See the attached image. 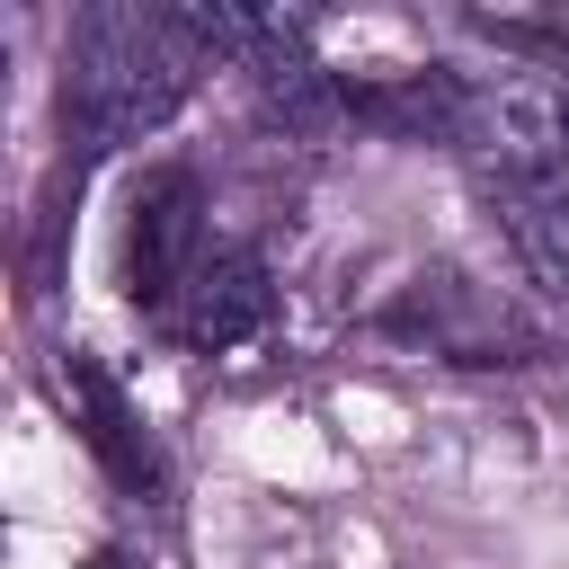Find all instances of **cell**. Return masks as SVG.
<instances>
[{"instance_id": "6da1fadb", "label": "cell", "mask_w": 569, "mask_h": 569, "mask_svg": "<svg viewBox=\"0 0 569 569\" xmlns=\"http://www.w3.org/2000/svg\"><path fill=\"white\" fill-rule=\"evenodd\" d=\"M204 53L178 36L169 9H133V0H98L71 18L62 36V133L80 142V160L124 151L142 133H160L187 89H196Z\"/></svg>"}, {"instance_id": "7a4b0ae2", "label": "cell", "mask_w": 569, "mask_h": 569, "mask_svg": "<svg viewBox=\"0 0 569 569\" xmlns=\"http://www.w3.org/2000/svg\"><path fill=\"white\" fill-rule=\"evenodd\" d=\"M373 329H382V338H400V347H418V356H445V365H533V356H542L533 320H525L498 284L453 276V267L409 276V284L382 302V320H373Z\"/></svg>"}, {"instance_id": "3957f363", "label": "cell", "mask_w": 569, "mask_h": 569, "mask_svg": "<svg viewBox=\"0 0 569 569\" xmlns=\"http://www.w3.org/2000/svg\"><path fill=\"white\" fill-rule=\"evenodd\" d=\"M204 258L213 249H204V196H196V178L187 169H151L133 187V204H124V302L169 329V311H178V293L196 284Z\"/></svg>"}, {"instance_id": "277c9868", "label": "cell", "mask_w": 569, "mask_h": 569, "mask_svg": "<svg viewBox=\"0 0 569 569\" xmlns=\"http://www.w3.org/2000/svg\"><path fill=\"white\" fill-rule=\"evenodd\" d=\"M53 382H62V409H71V427H80V445L98 453V471H107L124 498H169V462H160V445H151V418L124 400V382H116L89 347H62Z\"/></svg>"}, {"instance_id": "5b68a950", "label": "cell", "mask_w": 569, "mask_h": 569, "mask_svg": "<svg viewBox=\"0 0 569 569\" xmlns=\"http://www.w3.org/2000/svg\"><path fill=\"white\" fill-rule=\"evenodd\" d=\"M267 320H276L267 258H258V249H213V258L196 267V284L178 293V311H169V338H178V347H196V356H222V347L258 338Z\"/></svg>"}, {"instance_id": "8992f818", "label": "cell", "mask_w": 569, "mask_h": 569, "mask_svg": "<svg viewBox=\"0 0 569 569\" xmlns=\"http://www.w3.org/2000/svg\"><path fill=\"white\" fill-rule=\"evenodd\" d=\"M489 196H498V231H507L516 267L551 302H569V187L560 178H498Z\"/></svg>"}, {"instance_id": "52a82bcc", "label": "cell", "mask_w": 569, "mask_h": 569, "mask_svg": "<svg viewBox=\"0 0 569 569\" xmlns=\"http://www.w3.org/2000/svg\"><path fill=\"white\" fill-rule=\"evenodd\" d=\"M471 36H489V44H507V53L569 62V0H533V9H471Z\"/></svg>"}]
</instances>
